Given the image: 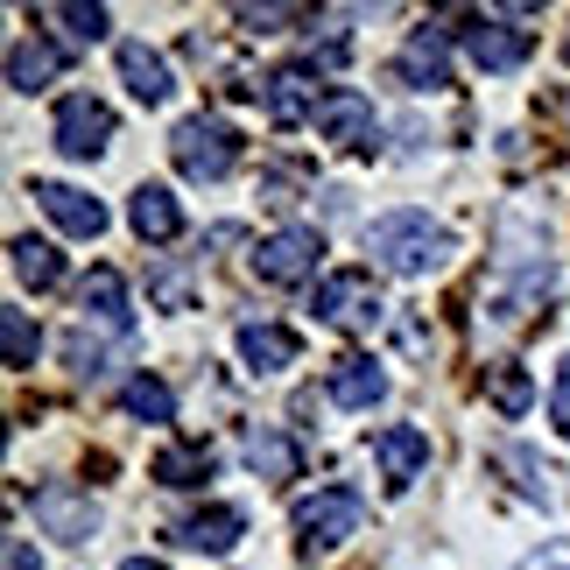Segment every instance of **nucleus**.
Listing matches in <instances>:
<instances>
[{
	"mask_svg": "<svg viewBox=\"0 0 570 570\" xmlns=\"http://www.w3.org/2000/svg\"><path fill=\"white\" fill-rule=\"evenodd\" d=\"M366 254H374V268H387V275H430L436 261L451 254V233L436 226L430 212L402 205V212H381L374 226H366Z\"/></svg>",
	"mask_w": 570,
	"mask_h": 570,
	"instance_id": "nucleus-1",
	"label": "nucleus"
},
{
	"mask_svg": "<svg viewBox=\"0 0 570 570\" xmlns=\"http://www.w3.org/2000/svg\"><path fill=\"white\" fill-rule=\"evenodd\" d=\"M169 156H177V169L190 184H226L239 156H247V141H239V127L233 120H218V114H190L177 135H169Z\"/></svg>",
	"mask_w": 570,
	"mask_h": 570,
	"instance_id": "nucleus-2",
	"label": "nucleus"
},
{
	"mask_svg": "<svg viewBox=\"0 0 570 570\" xmlns=\"http://www.w3.org/2000/svg\"><path fill=\"white\" fill-rule=\"evenodd\" d=\"M50 141H57V156H71V163H99L106 148H114V106H106V99H92V92H71V99H57Z\"/></svg>",
	"mask_w": 570,
	"mask_h": 570,
	"instance_id": "nucleus-3",
	"label": "nucleus"
},
{
	"mask_svg": "<svg viewBox=\"0 0 570 570\" xmlns=\"http://www.w3.org/2000/svg\"><path fill=\"white\" fill-rule=\"evenodd\" d=\"M311 311L324 324H338V332H374L381 324V289H374V268H332L317 282Z\"/></svg>",
	"mask_w": 570,
	"mask_h": 570,
	"instance_id": "nucleus-4",
	"label": "nucleus"
},
{
	"mask_svg": "<svg viewBox=\"0 0 570 570\" xmlns=\"http://www.w3.org/2000/svg\"><path fill=\"white\" fill-rule=\"evenodd\" d=\"M317 261H324V233L317 226H282V233H268L254 247V275L275 282V289H289V282L317 275Z\"/></svg>",
	"mask_w": 570,
	"mask_h": 570,
	"instance_id": "nucleus-5",
	"label": "nucleus"
},
{
	"mask_svg": "<svg viewBox=\"0 0 570 570\" xmlns=\"http://www.w3.org/2000/svg\"><path fill=\"white\" fill-rule=\"evenodd\" d=\"M360 521H366V500L353 487H324L317 500L296 508V535H303V550H338L345 535H360Z\"/></svg>",
	"mask_w": 570,
	"mask_h": 570,
	"instance_id": "nucleus-6",
	"label": "nucleus"
},
{
	"mask_svg": "<svg viewBox=\"0 0 570 570\" xmlns=\"http://www.w3.org/2000/svg\"><path fill=\"white\" fill-rule=\"evenodd\" d=\"M317 135L332 148H374V99L360 85H332L317 106Z\"/></svg>",
	"mask_w": 570,
	"mask_h": 570,
	"instance_id": "nucleus-7",
	"label": "nucleus"
},
{
	"mask_svg": "<svg viewBox=\"0 0 570 570\" xmlns=\"http://www.w3.org/2000/svg\"><path fill=\"white\" fill-rule=\"evenodd\" d=\"M374 465H381V479H387V493H409L415 472L430 465V430H415V423L374 430Z\"/></svg>",
	"mask_w": 570,
	"mask_h": 570,
	"instance_id": "nucleus-8",
	"label": "nucleus"
},
{
	"mask_svg": "<svg viewBox=\"0 0 570 570\" xmlns=\"http://www.w3.org/2000/svg\"><path fill=\"white\" fill-rule=\"evenodd\" d=\"M394 85H409V92H436V85H451V42L444 29H409L402 57H394Z\"/></svg>",
	"mask_w": 570,
	"mask_h": 570,
	"instance_id": "nucleus-9",
	"label": "nucleus"
},
{
	"mask_svg": "<svg viewBox=\"0 0 570 570\" xmlns=\"http://www.w3.org/2000/svg\"><path fill=\"white\" fill-rule=\"evenodd\" d=\"M261 99H268V120H275V127L317 120V106H324L311 63H282V71H268V78H261Z\"/></svg>",
	"mask_w": 570,
	"mask_h": 570,
	"instance_id": "nucleus-10",
	"label": "nucleus"
},
{
	"mask_svg": "<svg viewBox=\"0 0 570 570\" xmlns=\"http://www.w3.org/2000/svg\"><path fill=\"white\" fill-rule=\"evenodd\" d=\"M36 521H42V529H50L57 542H92V535H99V500L57 479V487H42V493H36Z\"/></svg>",
	"mask_w": 570,
	"mask_h": 570,
	"instance_id": "nucleus-11",
	"label": "nucleus"
},
{
	"mask_svg": "<svg viewBox=\"0 0 570 570\" xmlns=\"http://www.w3.org/2000/svg\"><path fill=\"white\" fill-rule=\"evenodd\" d=\"M78 303H85V332H99V338H127V332H135V303H127V282L114 268L85 275Z\"/></svg>",
	"mask_w": 570,
	"mask_h": 570,
	"instance_id": "nucleus-12",
	"label": "nucleus"
},
{
	"mask_svg": "<svg viewBox=\"0 0 570 570\" xmlns=\"http://www.w3.org/2000/svg\"><path fill=\"white\" fill-rule=\"evenodd\" d=\"M465 50H472L479 71L508 78V71H521V63L535 57V36L529 29H508V21H472V29H465Z\"/></svg>",
	"mask_w": 570,
	"mask_h": 570,
	"instance_id": "nucleus-13",
	"label": "nucleus"
},
{
	"mask_svg": "<svg viewBox=\"0 0 570 570\" xmlns=\"http://www.w3.org/2000/svg\"><path fill=\"white\" fill-rule=\"evenodd\" d=\"M29 197H36V205L50 212L71 239H99V233H106V205H99L92 190H78V184H29Z\"/></svg>",
	"mask_w": 570,
	"mask_h": 570,
	"instance_id": "nucleus-14",
	"label": "nucleus"
},
{
	"mask_svg": "<svg viewBox=\"0 0 570 570\" xmlns=\"http://www.w3.org/2000/svg\"><path fill=\"white\" fill-rule=\"evenodd\" d=\"M239 535H247V514L239 508H197V514H184L177 529H169L177 550H205V557H226Z\"/></svg>",
	"mask_w": 570,
	"mask_h": 570,
	"instance_id": "nucleus-15",
	"label": "nucleus"
},
{
	"mask_svg": "<svg viewBox=\"0 0 570 570\" xmlns=\"http://www.w3.org/2000/svg\"><path fill=\"white\" fill-rule=\"evenodd\" d=\"M127 226H135L148 247H169V239L184 233V205L163 184H135V197H127Z\"/></svg>",
	"mask_w": 570,
	"mask_h": 570,
	"instance_id": "nucleus-16",
	"label": "nucleus"
},
{
	"mask_svg": "<svg viewBox=\"0 0 570 570\" xmlns=\"http://www.w3.org/2000/svg\"><path fill=\"white\" fill-rule=\"evenodd\" d=\"M324 394H332L338 409H374L387 394V374L366 353H345V360H332V374H324Z\"/></svg>",
	"mask_w": 570,
	"mask_h": 570,
	"instance_id": "nucleus-17",
	"label": "nucleus"
},
{
	"mask_svg": "<svg viewBox=\"0 0 570 570\" xmlns=\"http://www.w3.org/2000/svg\"><path fill=\"white\" fill-rule=\"evenodd\" d=\"M247 472H261L268 487H289V479H303V451H296V436H282V430H247Z\"/></svg>",
	"mask_w": 570,
	"mask_h": 570,
	"instance_id": "nucleus-18",
	"label": "nucleus"
},
{
	"mask_svg": "<svg viewBox=\"0 0 570 570\" xmlns=\"http://www.w3.org/2000/svg\"><path fill=\"white\" fill-rule=\"evenodd\" d=\"M120 78H127V92H135L141 106H163L169 92H177V78H169V63L163 50H148V42H120Z\"/></svg>",
	"mask_w": 570,
	"mask_h": 570,
	"instance_id": "nucleus-19",
	"label": "nucleus"
},
{
	"mask_svg": "<svg viewBox=\"0 0 570 570\" xmlns=\"http://www.w3.org/2000/svg\"><path fill=\"white\" fill-rule=\"evenodd\" d=\"M303 338L289 324H239V360L254 366V374H282V366H296Z\"/></svg>",
	"mask_w": 570,
	"mask_h": 570,
	"instance_id": "nucleus-20",
	"label": "nucleus"
},
{
	"mask_svg": "<svg viewBox=\"0 0 570 570\" xmlns=\"http://www.w3.org/2000/svg\"><path fill=\"white\" fill-rule=\"evenodd\" d=\"M57 71H63V50L50 36H21L8 50V85L14 92H42V85H57Z\"/></svg>",
	"mask_w": 570,
	"mask_h": 570,
	"instance_id": "nucleus-21",
	"label": "nucleus"
},
{
	"mask_svg": "<svg viewBox=\"0 0 570 570\" xmlns=\"http://www.w3.org/2000/svg\"><path fill=\"white\" fill-rule=\"evenodd\" d=\"M212 465H218V451L212 444H169V451H156V465H148V479L156 487H205L212 479Z\"/></svg>",
	"mask_w": 570,
	"mask_h": 570,
	"instance_id": "nucleus-22",
	"label": "nucleus"
},
{
	"mask_svg": "<svg viewBox=\"0 0 570 570\" xmlns=\"http://www.w3.org/2000/svg\"><path fill=\"white\" fill-rule=\"evenodd\" d=\"M8 254H14V275H21V282H29V289H57V282H63V254L50 247V239H36V233H21V239H14V247H8Z\"/></svg>",
	"mask_w": 570,
	"mask_h": 570,
	"instance_id": "nucleus-23",
	"label": "nucleus"
},
{
	"mask_svg": "<svg viewBox=\"0 0 570 570\" xmlns=\"http://www.w3.org/2000/svg\"><path fill=\"white\" fill-rule=\"evenodd\" d=\"M120 409L135 415V423H177V394H169V381L156 374H135L120 387Z\"/></svg>",
	"mask_w": 570,
	"mask_h": 570,
	"instance_id": "nucleus-24",
	"label": "nucleus"
},
{
	"mask_svg": "<svg viewBox=\"0 0 570 570\" xmlns=\"http://www.w3.org/2000/svg\"><path fill=\"white\" fill-rule=\"evenodd\" d=\"M500 465L514 472V487L529 493V500H542V508H557V472L542 465V458H535L529 444H508V451H500Z\"/></svg>",
	"mask_w": 570,
	"mask_h": 570,
	"instance_id": "nucleus-25",
	"label": "nucleus"
},
{
	"mask_svg": "<svg viewBox=\"0 0 570 570\" xmlns=\"http://www.w3.org/2000/svg\"><path fill=\"white\" fill-rule=\"evenodd\" d=\"M0 345H8V366H14V374H21V366H36V353H42V332L29 324V311H14V303L0 311Z\"/></svg>",
	"mask_w": 570,
	"mask_h": 570,
	"instance_id": "nucleus-26",
	"label": "nucleus"
},
{
	"mask_svg": "<svg viewBox=\"0 0 570 570\" xmlns=\"http://www.w3.org/2000/svg\"><path fill=\"white\" fill-rule=\"evenodd\" d=\"M50 21H63V36H71V42H99L106 29H114V14H106V8H78V0L50 8Z\"/></svg>",
	"mask_w": 570,
	"mask_h": 570,
	"instance_id": "nucleus-27",
	"label": "nucleus"
},
{
	"mask_svg": "<svg viewBox=\"0 0 570 570\" xmlns=\"http://www.w3.org/2000/svg\"><path fill=\"white\" fill-rule=\"evenodd\" d=\"M529 402H535L529 374H521V366H500V381H493V409H500V415H529Z\"/></svg>",
	"mask_w": 570,
	"mask_h": 570,
	"instance_id": "nucleus-28",
	"label": "nucleus"
},
{
	"mask_svg": "<svg viewBox=\"0 0 570 570\" xmlns=\"http://www.w3.org/2000/svg\"><path fill=\"white\" fill-rule=\"evenodd\" d=\"M311 8H239V29H254V36H275L282 21H303Z\"/></svg>",
	"mask_w": 570,
	"mask_h": 570,
	"instance_id": "nucleus-29",
	"label": "nucleus"
},
{
	"mask_svg": "<svg viewBox=\"0 0 570 570\" xmlns=\"http://www.w3.org/2000/svg\"><path fill=\"white\" fill-rule=\"evenodd\" d=\"M550 423L570 436V353L557 360V387H550Z\"/></svg>",
	"mask_w": 570,
	"mask_h": 570,
	"instance_id": "nucleus-30",
	"label": "nucleus"
},
{
	"mask_svg": "<svg viewBox=\"0 0 570 570\" xmlns=\"http://www.w3.org/2000/svg\"><path fill=\"white\" fill-rule=\"evenodd\" d=\"M156 296L169 303V311H184V275H177V268H163V275H156Z\"/></svg>",
	"mask_w": 570,
	"mask_h": 570,
	"instance_id": "nucleus-31",
	"label": "nucleus"
},
{
	"mask_svg": "<svg viewBox=\"0 0 570 570\" xmlns=\"http://www.w3.org/2000/svg\"><path fill=\"white\" fill-rule=\"evenodd\" d=\"M8 570H42V557H36V550H29V542H21V535H14V542H8Z\"/></svg>",
	"mask_w": 570,
	"mask_h": 570,
	"instance_id": "nucleus-32",
	"label": "nucleus"
},
{
	"mask_svg": "<svg viewBox=\"0 0 570 570\" xmlns=\"http://www.w3.org/2000/svg\"><path fill=\"white\" fill-rule=\"evenodd\" d=\"M535 570H570V542H550V550L535 557Z\"/></svg>",
	"mask_w": 570,
	"mask_h": 570,
	"instance_id": "nucleus-33",
	"label": "nucleus"
},
{
	"mask_svg": "<svg viewBox=\"0 0 570 570\" xmlns=\"http://www.w3.org/2000/svg\"><path fill=\"white\" fill-rule=\"evenodd\" d=\"M120 570H169V563H163V557H127Z\"/></svg>",
	"mask_w": 570,
	"mask_h": 570,
	"instance_id": "nucleus-34",
	"label": "nucleus"
},
{
	"mask_svg": "<svg viewBox=\"0 0 570 570\" xmlns=\"http://www.w3.org/2000/svg\"><path fill=\"white\" fill-rule=\"evenodd\" d=\"M563 57H570V42H563Z\"/></svg>",
	"mask_w": 570,
	"mask_h": 570,
	"instance_id": "nucleus-35",
	"label": "nucleus"
}]
</instances>
